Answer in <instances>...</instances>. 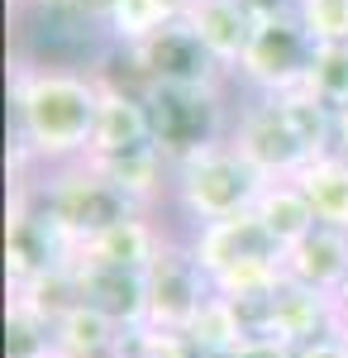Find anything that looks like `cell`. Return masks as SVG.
Returning <instances> with one entry per match:
<instances>
[{"instance_id":"6da1fadb","label":"cell","mask_w":348,"mask_h":358,"mask_svg":"<svg viewBox=\"0 0 348 358\" xmlns=\"http://www.w3.org/2000/svg\"><path fill=\"white\" fill-rule=\"evenodd\" d=\"M10 115H15V148H24L38 172L81 163L91 153L96 115H101V77L91 67L15 57Z\"/></svg>"},{"instance_id":"9c48e42d","label":"cell","mask_w":348,"mask_h":358,"mask_svg":"<svg viewBox=\"0 0 348 358\" xmlns=\"http://www.w3.org/2000/svg\"><path fill=\"white\" fill-rule=\"evenodd\" d=\"M143 282H148V325L153 330H187L215 296L210 277L196 263L187 234H172L162 244V253L148 263Z\"/></svg>"},{"instance_id":"484cf974","label":"cell","mask_w":348,"mask_h":358,"mask_svg":"<svg viewBox=\"0 0 348 358\" xmlns=\"http://www.w3.org/2000/svg\"><path fill=\"white\" fill-rule=\"evenodd\" d=\"M296 15L315 43H348V0H300Z\"/></svg>"},{"instance_id":"d6986e66","label":"cell","mask_w":348,"mask_h":358,"mask_svg":"<svg viewBox=\"0 0 348 358\" xmlns=\"http://www.w3.org/2000/svg\"><path fill=\"white\" fill-rule=\"evenodd\" d=\"M291 182L305 192V201H310V210H315L320 224L348 229V158L344 153H320V158H310Z\"/></svg>"},{"instance_id":"3957f363","label":"cell","mask_w":348,"mask_h":358,"mask_svg":"<svg viewBox=\"0 0 348 358\" xmlns=\"http://www.w3.org/2000/svg\"><path fill=\"white\" fill-rule=\"evenodd\" d=\"M229 96H234V86H148L143 106H148L153 148L172 167H182L196 153L224 143L234 129Z\"/></svg>"},{"instance_id":"4fadbf2b","label":"cell","mask_w":348,"mask_h":358,"mask_svg":"<svg viewBox=\"0 0 348 358\" xmlns=\"http://www.w3.org/2000/svg\"><path fill=\"white\" fill-rule=\"evenodd\" d=\"M282 263H287V282L324 292V296H339L348 282V229L315 224L300 244H291L282 253Z\"/></svg>"},{"instance_id":"1f68e13d","label":"cell","mask_w":348,"mask_h":358,"mask_svg":"<svg viewBox=\"0 0 348 358\" xmlns=\"http://www.w3.org/2000/svg\"><path fill=\"white\" fill-rule=\"evenodd\" d=\"M43 5H62V0H43Z\"/></svg>"},{"instance_id":"277c9868","label":"cell","mask_w":348,"mask_h":358,"mask_svg":"<svg viewBox=\"0 0 348 358\" xmlns=\"http://www.w3.org/2000/svg\"><path fill=\"white\" fill-rule=\"evenodd\" d=\"M34 201L53 215L57 229H62L77 248H86L91 239H101L110 224L129 220V215L138 210L134 201L119 192V187H115L91 158L38 172V182H34Z\"/></svg>"},{"instance_id":"5bb4252c","label":"cell","mask_w":348,"mask_h":358,"mask_svg":"<svg viewBox=\"0 0 348 358\" xmlns=\"http://www.w3.org/2000/svg\"><path fill=\"white\" fill-rule=\"evenodd\" d=\"M182 20H187L191 34L205 43V53L234 77L239 62H243V53H248V38H253L258 20L243 10L239 0H187Z\"/></svg>"},{"instance_id":"7402d4cb","label":"cell","mask_w":348,"mask_h":358,"mask_svg":"<svg viewBox=\"0 0 348 358\" xmlns=\"http://www.w3.org/2000/svg\"><path fill=\"white\" fill-rule=\"evenodd\" d=\"M10 296L15 301H24L29 310H38V315H48V320H62L67 310H77L81 306V277H77V263H67V268H53V273L34 277L24 287H10Z\"/></svg>"},{"instance_id":"d4e9b609","label":"cell","mask_w":348,"mask_h":358,"mask_svg":"<svg viewBox=\"0 0 348 358\" xmlns=\"http://www.w3.org/2000/svg\"><path fill=\"white\" fill-rule=\"evenodd\" d=\"M305 91H310L315 101H324L334 115L344 110L348 106V43H320Z\"/></svg>"},{"instance_id":"83f0119b","label":"cell","mask_w":348,"mask_h":358,"mask_svg":"<svg viewBox=\"0 0 348 358\" xmlns=\"http://www.w3.org/2000/svg\"><path fill=\"white\" fill-rule=\"evenodd\" d=\"M229 358H296V344L277 339V334H248Z\"/></svg>"},{"instance_id":"52a82bcc","label":"cell","mask_w":348,"mask_h":358,"mask_svg":"<svg viewBox=\"0 0 348 358\" xmlns=\"http://www.w3.org/2000/svg\"><path fill=\"white\" fill-rule=\"evenodd\" d=\"M119 57L129 67L134 91H148V86H234V77L205 53V43L191 34L187 20H172L129 53L119 48Z\"/></svg>"},{"instance_id":"7c38bea8","label":"cell","mask_w":348,"mask_h":358,"mask_svg":"<svg viewBox=\"0 0 348 358\" xmlns=\"http://www.w3.org/2000/svg\"><path fill=\"white\" fill-rule=\"evenodd\" d=\"M77 277H81V301L110 315L115 325H124V330L148 325V282H143V273L91 263L77 253Z\"/></svg>"},{"instance_id":"8fae6325","label":"cell","mask_w":348,"mask_h":358,"mask_svg":"<svg viewBox=\"0 0 348 358\" xmlns=\"http://www.w3.org/2000/svg\"><path fill=\"white\" fill-rule=\"evenodd\" d=\"M153 143V129H148V106H143V91L134 86H115L101 77V115H96V134H91V163H106V158H119L129 148H143Z\"/></svg>"},{"instance_id":"4316f807","label":"cell","mask_w":348,"mask_h":358,"mask_svg":"<svg viewBox=\"0 0 348 358\" xmlns=\"http://www.w3.org/2000/svg\"><path fill=\"white\" fill-rule=\"evenodd\" d=\"M296 358H348V334H344V325H339V330L315 334V339H300V344H296Z\"/></svg>"},{"instance_id":"f1b7e54d","label":"cell","mask_w":348,"mask_h":358,"mask_svg":"<svg viewBox=\"0 0 348 358\" xmlns=\"http://www.w3.org/2000/svg\"><path fill=\"white\" fill-rule=\"evenodd\" d=\"M239 5L253 15V20H277V15H296L300 0H239Z\"/></svg>"},{"instance_id":"f546056e","label":"cell","mask_w":348,"mask_h":358,"mask_svg":"<svg viewBox=\"0 0 348 358\" xmlns=\"http://www.w3.org/2000/svg\"><path fill=\"white\" fill-rule=\"evenodd\" d=\"M334 153H344V158H348V106L334 115Z\"/></svg>"},{"instance_id":"8992f818","label":"cell","mask_w":348,"mask_h":358,"mask_svg":"<svg viewBox=\"0 0 348 358\" xmlns=\"http://www.w3.org/2000/svg\"><path fill=\"white\" fill-rule=\"evenodd\" d=\"M229 143L239 148L248 163L258 167L268 182H291L300 167L310 163V143L300 138L291 110L282 96H253L234 106V129H229Z\"/></svg>"},{"instance_id":"5b68a950","label":"cell","mask_w":348,"mask_h":358,"mask_svg":"<svg viewBox=\"0 0 348 358\" xmlns=\"http://www.w3.org/2000/svg\"><path fill=\"white\" fill-rule=\"evenodd\" d=\"M320 43L305 34L300 15H277V20H258L248 53H243L234 82L248 86L253 96H287L310 82Z\"/></svg>"},{"instance_id":"7a4b0ae2","label":"cell","mask_w":348,"mask_h":358,"mask_svg":"<svg viewBox=\"0 0 348 358\" xmlns=\"http://www.w3.org/2000/svg\"><path fill=\"white\" fill-rule=\"evenodd\" d=\"M263 187H268V177L224 138L205 153H196L191 163L172 167V201L167 206L187 220V229H201L215 220L253 215Z\"/></svg>"},{"instance_id":"603a6c76","label":"cell","mask_w":348,"mask_h":358,"mask_svg":"<svg viewBox=\"0 0 348 358\" xmlns=\"http://www.w3.org/2000/svg\"><path fill=\"white\" fill-rule=\"evenodd\" d=\"M5 358H57V325L15 296L5 310Z\"/></svg>"},{"instance_id":"e0dca14e","label":"cell","mask_w":348,"mask_h":358,"mask_svg":"<svg viewBox=\"0 0 348 358\" xmlns=\"http://www.w3.org/2000/svg\"><path fill=\"white\" fill-rule=\"evenodd\" d=\"M96 167L134 201L138 210H153V215H158L162 201H172V163L162 158L153 143L129 148V153H119V158H106V163H96Z\"/></svg>"},{"instance_id":"2e32d148","label":"cell","mask_w":348,"mask_h":358,"mask_svg":"<svg viewBox=\"0 0 348 358\" xmlns=\"http://www.w3.org/2000/svg\"><path fill=\"white\" fill-rule=\"evenodd\" d=\"M172 239V229L153 215V210H134L129 220L110 224L101 239L81 248V258L91 263H110V268H129V273H148V263L162 253V244Z\"/></svg>"},{"instance_id":"44dd1931","label":"cell","mask_w":348,"mask_h":358,"mask_svg":"<svg viewBox=\"0 0 348 358\" xmlns=\"http://www.w3.org/2000/svg\"><path fill=\"white\" fill-rule=\"evenodd\" d=\"M187 0H115L106 15L101 34L110 38V48H138L143 38H153L158 29H167L172 20H182Z\"/></svg>"},{"instance_id":"ac0fdd59","label":"cell","mask_w":348,"mask_h":358,"mask_svg":"<svg viewBox=\"0 0 348 358\" xmlns=\"http://www.w3.org/2000/svg\"><path fill=\"white\" fill-rule=\"evenodd\" d=\"M129 330L81 301L57 320V358H124Z\"/></svg>"},{"instance_id":"30bf717a","label":"cell","mask_w":348,"mask_h":358,"mask_svg":"<svg viewBox=\"0 0 348 358\" xmlns=\"http://www.w3.org/2000/svg\"><path fill=\"white\" fill-rule=\"evenodd\" d=\"M187 244L196 253V263L205 268V277H224L243 268V263H258V258H282L287 248L272 239L268 229L258 224V215H234V220H215L201 229H187Z\"/></svg>"},{"instance_id":"cb8c5ba5","label":"cell","mask_w":348,"mask_h":358,"mask_svg":"<svg viewBox=\"0 0 348 358\" xmlns=\"http://www.w3.org/2000/svg\"><path fill=\"white\" fill-rule=\"evenodd\" d=\"M182 334H187L201 354H234L243 339H248V334H243V320H239V306L224 301V296H210L205 310H201Z\"/></svg>"},{"instance_id":"ffe728a7","label":"cell","mask_w":348,"mask_h":358,"mask_svg":"<svg viewBox=\"0 0 348 358\" xmlns=\"http://www.w3.org/2000/svg\"><path fill=\"white\" fill-rule=\"evenodd\" d=\"M253 215H258V224H263L282 248L300 244V239L320 224L315 210H310V201H305V192H300L296 182H268L263 196H258V206H253Z\"/></svg>"},{"instance_id":"9a60e30c","label":"cell","mask_w":348,"mask_h":358,"mask_svg":"<svg viewBox=\"0 0 348 358\" xmlns=\"http://www.w3.org/2000/svg\"><path fill=\"white\" fill-rule=\"evenodd\" d=\"M344 325V306L339 296H324V292H310V287H296V282H282L268 301V334L287 339V344H300V339H315L324 330H339Z\"/></svg>"},{"instance_id":"ba28073f","label":"cell","mask_w":348,"mask_h":358,"mask_svg":"<svg viewBox=\"0 0 348 358\" xmlns=\"http://www.w3.org/2000/svg\"><path fill=\"white\" fill-rule=\"evenodd\" d=\"M34 182H15V196H10V224H5V273H10V287H24L34 277L53 273V268H67L81 253L57 229L53 215L34 201Z\"/></svg>"},{"instance_id":"d6a6232c","label":"cell","mask_w":348,"mask_h":358,"mask_svg":"<svg viewBox=\"0 0 348 358\" xmlns=\"http://www.w3.org/2000/svg\"><path fill=\"white\" fill-rule=\"evenodd\" d=\"M344 334H348V320H344Z\"/></svg>"},{"instance_id":"4dcf8cb0","label":"cell","mask_w":348,"mask_h":358,"mask_svg":"<svg viewBox=\"0 0 348 358\" xmlns=\"http://www.w3.org/2000/svg\"><path fill=\"white\" fill-rule=\"evenodd\" d=\"M339 306H344V320H348V282H344V292H339Z\"/></svg>"}]
</instances>
